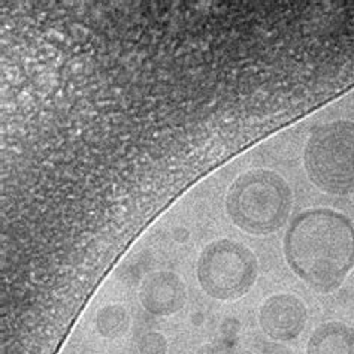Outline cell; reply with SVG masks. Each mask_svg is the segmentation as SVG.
<instances>
[{"instance_id": "52a82bcc", "label": "cell", "mask_w": 354, "mask_h": 354, "mask_svg": "<svg viewBox=\"0 0 354 354\" xmlns=\"http://www.w3.org/2000/svg\"><path fill=\"white\" fill-rule=\"evenodd\" d=\"M306 354H354V328L338 320L322 323L306 342Z\"/></svg>"}, {"instance_id": "ba28073f", "label": "cell", "mask_w": 354, "mask_h": 354, "mask_svg": "<svg viewBox=\"0 0 354 354\" xmlns=\"http://www.w3.org/2000/svg\"><path fill=\"white\" fill-rule=\"evenodd\" d=\"M130 329L129 311L120 304L102 306L96 314V330L106 339L123 338Z\"/></svg>"}, {"instance_id": "9c48e42d", "label": "cell", "mask_w": 354, "mask_h": 354, "mask_svg": "<svg viewBox=\"0 0 354 354\" xmlns=\"http://www.w3.org/2000/svg\"><path fill=\"white\" fill-rule=\"evenodd\" d=\"M167 339L160 332H148L142 335L138 342L139 354H166L167 353Z\"/></svg>"}, {"instance_id": "8992f818", "label": "cell", "mask_w": 354, "mask_h": 354, "mask_svg": "<svg viewBox=\"0 0 354 354\" xmlns=\"http://www.w3.org/2000/svg\"><path fill=\"white\" fill-rule=\"evenodd\" d=\"M139 302L151 315L169 317L180 313L187 304V287L172 271L148 274L139 287Z\"/></svg>"}, {"instance_id": "277c9868", "label": "cell", "mask_w": 354, "mask_h": 354, "mask_svg": "<svg viewBox=\"0 0 354 354\" xmlns=\"http://www.w3.org/2000/svg\"><path fill=\"white\" fill-rule=\"evenodd\" d=\"M259 277L256 254L234 239H216L198 257L196 278L212 299L232 302L247 296Z\"/></svg>"}, {"instance_id": "6da1fadb", "label": "cell", "mask_w": 354, "mask_h": 354, "mask_svg": "<svg viewBox=\"0 0 354 354\" xmlns=\"http://www.w3.org/2000/svg\"><path fill=\"white\" fill-rule=\"evenodd\" d=\"M283 251L288 268L314 292H337L354 268V221L330 208L302 211L286 230Z\"/></svg>"}, {"instance_id": "3957f363", "label": "cell", "mask_w": 354, "mask_h": 354, "mask_svg": "<svg viewBox=\"0 0 354 354\" xmlns=\"http://www.w3.org/2000/svg\"><path fill=\"white\" fill-rule=\"evenodd\" d=\"M306 176L332 196L354 193V121L335 120L315 127L304 148Z\"/></svg>"}, {"instance_id": "5b68a950", "label": "cell", "mask_w": 354, "mask_h": 354, "mask_svg": "<svg viewBox=\"0 0 354 354\" xmlns=\"http://www.w3.org/2000/svg\"><path fill=\"white\" fill-rule=\"evenodd\" d=\"M308 311L301 297L292 293H277L262 304L259 310V326L268 338L290 342L301 337Z\"/></svg>"}, {"instance_id": "7a4b0ae2", "label": "cell", "mask_w": 354, "mask_h": 354, "mask_svg": "<svg viewBox=\"0 0 354 354\" xmlns=\"http://www.w3.org/2000/svg\"><path fill=\"white\" fill-rule=\"evenodd\" d=\"M225 207L238 229L253 236H268L287 225L293 208V192L279 174L251 169L230 184Z\"/></svg>"}]
</instances>
